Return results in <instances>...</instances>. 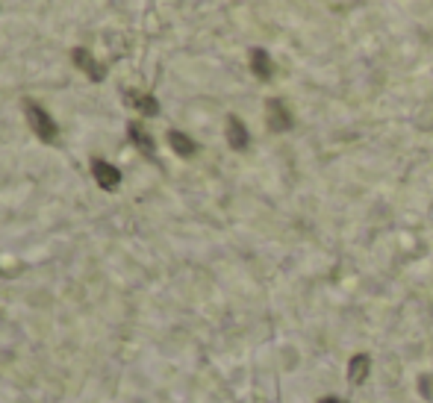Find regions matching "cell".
Listing matches in <instances>:
<instances>
[{"instance_id":"1","label":"cell","mask_w":433,"mask_h":403,"mask_svg":"<svg viewBox=\"0 0 433 403\" xmlns=\"http://www.w3.org/2000/svg\"><path fill=\"white\" fill-rule=\"evenodd\" d=\"M253 59H257V71L260 74H269V56H265L262 51H257V53H253Z\"/></svg>"}]
</instances>
